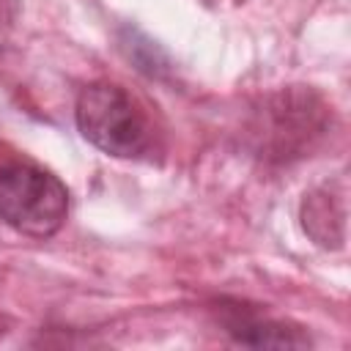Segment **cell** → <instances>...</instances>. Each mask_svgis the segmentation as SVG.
<instances>
[{
	"label": "cell",
	"mask_w": 351,
	"mask_h": 351,
	"mask_svg": "<svg viewBox=\"0 0 351 351\" xmlns=\"http://www.w3.org/2000/svg\"><path fill=\"white\" fill-rule=\"evenodd\" d=\"M80 134L115 159H143L156 148V132L140 101L118 82H90L74 107Z\"/></svg>",
	"instance_id": "obj_1"
},
{
	"label": "cell",
	"mask_w": 351,
	"mask_h": 351,
	"mask_svg": "<svg viewBox=\"0 0 351 351\" xmlns=\"http://www.w3.org/2000/svg\"><path fill=\"white\" fill-rule=\"evenodd\" d=\"M69 214V189L58 176L27 159L0 165V219L22 236L49 239Z\"/></svg>",
	"instance_id": "obj_2"
},
{
	"label": "cell",
	"mask_w": 351,
	"mask_h": 351,
	"mask_svg": "<svg viewBox=\"0 0 351 351\" xmlns=\"http://www.w3.org/2000/svg\"><path fill=\"white\" fill-rule=\"evenodd\" d=\"M302 225L321 247H340L343 228H346V200L343 192L335 195L329 186H321L304 195L302 206Z\"/></svg>",
	"instance_id": "obj_3"
},
{
	"label": "cell",
	"mask_w": 351,
	"mask_h": 351,
	"mask_svg": "<svg viewBox=\"0 0 351 351\" xmlns=\"http://www.w3.org/2000/svg\"><path fill=\"white\" fill-rule=\"evenodd\" d=\"M225 332L244 346H307L310 340L299 329H288L280 321L241 313L239 307L225 313Z\"/></svg>",
	"instance_id": "obj_4"
},
{
	"label": "cell",
	"mask_w": 351,
	"mask_h": 351,
	"mask_svg": "<svg viewBox=\"0 0 351 351\" xmlns=\"http://www.w3.org/2000/svg\"><path fill=\"white\" fill-rule=\"evenodd\" d=\"M14 22V0H0V38Z\"/></svg>",
	"instance_id": "obj_5"
}]
</instances>
